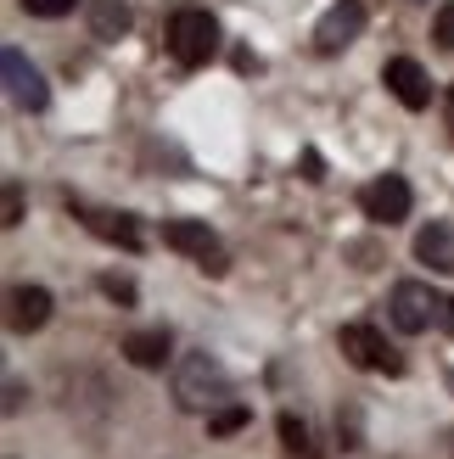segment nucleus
Returning a JSON list of instances; mask_svg holds the SVG:
<instances>
[{
    "label": "nucleus",
    "mask_w": 454,
    "mask_h": 459,
    "mask_svg": "<svg viewBox=\"0 0 454 459\" xmlns=\"http://www.w3.org/2000/svg\"><path fill=\"white\" fill-rule=\"evenodd\" d=\"M281 443L292 459H320V448H314V431L298 420V415H281Z\"/></svg>",
    "instance_id": "15"
},
{
    "label": "nucleus",
    "mask_w": 454,
    "mask_h": 459,
    "mask_svg": "<svg viewBox=\"0 0 454 459\" xmlns=\"http://www.w3.org/2000/svg\"><path fill=\"white\" fill-rule=\"evenodd\" d=\"M17 219H22V191H17V186H6V219H0V224L12 230Z\"/></svg>",
    "instance_id": "19"
},
{
    "label": "nucleus",
    "mask_w": 454,
    "mask_h": 459,
    "mask_svg": "<svg viewBox=\"0 0 454 459\" xmlns=\"http://www.w3.org/2000/svg\"><path fill=\"white\" fill-rule=\"evenodd\" d=\"M74 219L90 230V236H101L107 247H124V252H141V224L129 213H112V208H90V202H67Z\"/></svg>",
    "instance_id": "8"
},
{
    "label": "nucleus",
    "mask_w": 454,
    "mask_h": 459,
    "mask_svg": "<svg viewBox=\"0 0 454 459\" xmlns=\"http://www.w3.org/2000/svg\"><path fill=\"white\" fill-rule=\"evenodd\" d=\"M303 179H320V152H303Z\"/></svg>",
    "instance_id": "21"
},
{
    "label": "nucleus",
    "mask_w": 454,
    "mask_h": 459,
    "mask_svg": "<svg viewBox=\"0 0 454 459\" xmlns=\"http://www.w3.org/2000/svg\"><path fill=\"white\" fill-rule=\"evenodd\" d=\"M432 39L443 45V51H454V0H449V6H438V17H432Z\"/></svg>",
    "instance_id": "17"
},
{
    "label": "nucleus",
    "mask_w": 454,
    "mask_h": 459,
    "mask_svg": "<svg viewBox=\"0 0 454 459\" xmlns=\"http://www.w3.org/2000/svg\"><path fill=\"white\" fill-rule=\"evenodd\" d=\"M388 308H393V325L410 331V336L432 331V325L438 331H454V297L432 291L426 281H398L393 297H388Z\"/></svg>",
    "instance_id": "2"
},
{
    "label": "nucleus",
    "mask_w": 454,
    "mask_h": 459,
    "mask_svg": "<svg viewBox=\"0 0 454 459\" xmlns=\"http://www.w3.org/2000/svg\"><path fill=\"white\" fill-rule=\"evenodd\" d=\"M169 331H135L129 342H124V359L135 364V370H163L169 364Z\"/></svg>",
    "instance_id": "13"
},
{
    "label": "nucleus",
    "mask_w": 454,
    "mask_h": 459,
    "mask_svg": "<svg viewBox=\"0 0 454 459\" xmlns=\"http://www.w3.org/2000/svg\"><path fill=\"white\" fill-rule=\"evenodd\" d=\"M410 186H404L398 174H376L365 191H359V208H365V219L376 224H398V219H410Z\"/></svg>",
    "instance_id": "6"
},
{
    "label": "nucleus",
    "mask_w": 454,
    "mask_h": 459,
    "mask_svg": "<svg viewBox=\"0 0 454 459\" xmlns=\"http://www.w3.org/2000/svg\"><path fill=\"white\" fill-rule=\"evenodd\" d=\"M0 74H6V90H12V101L22 107V112H45V101H51V90H45V79H39V67L29 62L12 45L6 56H0Z\"/></svg>",
    "instance_id": "9"
},
{
    "label": "nucleus",
    "mask_w": 454,
    "mask_h": 459,
    "mask_svg": "<svg viewBox=\"0 0 454 459\" xmlns=\"http://www.w3.org/2000/svg\"><path fill=\"white\" fill-rule=\"evenodd\" d=\"M415 258L421 264H432V269H443V274H454V224H443V219H432L415 236Z\"/></svg>",
    "instance_id": "12"
},
{
    "label": "nucleus",
    "mask_w": 454,
    "mask_h": 459,
    "mask_svg": "<svg viewBox=\"0 0 454 459\" xmlns=\"http://www.w3.org/2000/svg\"><path fill=\"white\" fill-rule=\"evenodd\" d=\"M336 348H343L348 364H359V370H376V376H404V359L388 336H381L376 325H343L336 331Z\"/></svg>",
    "instance_id": "4"
},
{
    "label": "nucleus",
    "mask_w": 454,
    "mask_h": 459,
    "mask_svg": "<svg viewBox=\"0 0 454 459\" xmlns=\"http://www.w3.org/2000/svg\"><path fill=\"white\" fill-rule=\"evenodd\" d=\"M74 6H79V0H22V12H29V17H67Z\"/></svg>",
    "instance_id": "18"
},
{
    "label": "nucleus",
    "mask_w": 454,
    "mask_h": 459,
    "mask_svg": "<svg viewBox=\"0 0 454 459\" xmlns=\"http://www.w3.org/2000/svg\"><path fill=\"white\" fill-rule=\"evenodd\" d=\"M231 398V376L214 353H186L174 370V403L191 409V415H214V409Z\"/></svg>",
    "instance_id": "1"
},
{
    "label": "nucleus",
    "mask_w": 454,
    "mask_h": 459,
    "mask_svg": "<svg viewBox=\"0 0 454 459\" xmlns=\"http://www.w3.org/2000/svg\"><path fill=\"white\" fill-rule=\"evenodd\" d=\"M359 34H365V6H359V0H336V6L320 17V29H314V51L336 56V51H348Z\"/></svg>",
    "instance_id": "7"
},
{
    "label": "nucleus",
    "mask_w": 454,
    "mask_h": 459,
    "mask_svg": "<svg viewBox=\"0 0 454 459\" xmlns=\"http://www.w3.org/2000/svg\"><path fill=\"white\" fill-rule=\"evenodd\" d=\"M443 124H449V134H454V84H449V101H443Z\"/></svg>",
    "instance_id": "23"
},
{
    "label": "nucleus",
    "mask_w": 454,
    "mask_h": 459,
    "mask_svg": "<svg viewBox=\"0 0 454 459\" xmlns=\"http://www.w3.org/2000/svg\"><path fill=\"white\" fill-rule=\"evenodd\" d=\"M6 303H12L6 325H12V331H22V336H29V331H39L45 319H51V291H45V286H12V297H6Z\"/></svg>",
    "instance_id": "11"
},
{
    "label": "nucleus",
    "mask_w": 454,
    "mask_h": 459,
    "mask_svg": "<svg viewBox=\"0 0 454 459\" xmlns=\"http://www.w3.org/2000/svg\"><path fill=\"white\" fill-rule=\"evenodd\" d=\"M101 291H107V297H118V303H135V286H129V281H112V274L101 281Z\"/></svg>",
    "instance_id": "20"
},
{
    "label": "nucleus",
    "mask_w": 454,
    "mask_h": 459,
    "mask_svg": "<svg viewBox=\"0 0 454 459\" xmlns=\"http://www.w3.org/2000/svg\"><path fill=\"white\" fill-rule=\"evenodd\" d=\"M381 84H388V90H393V96L410 107V112L432 107V79H426V67H421L415 56H393L388 67H381Z\"/></svg>",
    "instance_id": "10"
},
{
    "label": "nucleus",
    "mask_w": 454,
    "mask_h": 459,
    "mask_svg": "<svg viewBox=\"0 0 454 459\" xmlns=\"http://www.w3.org/2000/svg\"><path fill=\"white\" fill-rule=\"evenodd\" d=\"M247 420H253V415H247L241 403H224V409H214V415H208V431H219V437H231V431H241Z\"/></svg>",
    "instance_id": "16"
},
{
    "label": "nucleus",
    "mask_w": 454,
    "mask_h": 459,
    "mask_svg": "<svg viewBox=\"0 0 454 459\" xmlns=\"http://www.w3.org/2000/svg\"><path fill=\"white\" fill-rule=\"evenodd\" d=\"M90 29H96V39H112L129 29V6H118V0H96L90 6Z\"/></svg>",
    "instance_id": "14"
},
{
    "label": "nucleus",
    "mask_w": 454,
    "mask_h": 459,
    "mask_svg": "<svg viewBox=\"0 0 454 459\" xmlns=\"http://www.w3.org/2000/svg\"><path fill=\"white\" fill-rule=\"evenodd\" d=\"M163 247H174V252H186V258H196V269L202 274H224L231 269V258H224V247H219V236L202 219H169L163 224Z\"/></svg>",
    "instance_id": "5"
},
{
    "label": "nucleus",
    "mask_w": 454,
    "mask_h": 459,
    "mask_svg": "<svg viewBox=\"0 0 454 459\" xmlns=\"http://www.w3.org/2000/svg\"><path fill=\"white\" fill-rule=\"evenodd\" d=\"M17 403H22V386H17V381H6V415H17Z\"/></svg>",
    "instance_id": "22"
},
{
    "label": "nucleus",
    "mask_w": 454,
    "mask_h": 459,
    "mask_svg": "<svg viewBox=\"0 0 454 459\" xmlns=\"http://www.w3.org/2000/svg\"><path fill=\"white\" fill-rule=\"evenodd\" d=\"M169 51H174L179 67H208L214 51H219V22L208 12H196V6L174 12V22H169Z\"/></svg>",
    "instance_id": "3"
}]
</instances>
